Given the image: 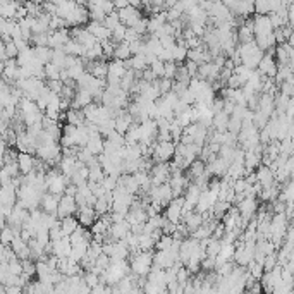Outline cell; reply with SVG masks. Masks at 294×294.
I'll use <instances>...</instances> for the list:
<instances>
[{
	"mask_svg": "<svg viewBox=\"0 0 294 294\" xmlns=\"http://www.w3.org/2000/svg\"><path fill=\"white\" fill-rule=\"evenodd\" d=\"M88 31L91 33L95 37L97 41H105L110 40V31L103 26V22H98V21H88V24L84 26Z\"/></svg>",
	"mask_w": 294,
	"mask_h": 294,
	"instance_id": "19",
	"label": "cell"
},
{
	"mask_svg": "<svg viewBox=\"0 0 294 294\" xmlns=\"http://www.w3.org/2000/svg\"><path fill=\"white\" fill-rule=\"evenodd\" d=\"M251 21H253V33H255V37H260V35H269V33L274 31L272 22H270L269 16H255Z\"/></svg>",
	"mask_w": 294,
	"mask_h": 294,
	"instance_id": "16",
	"label": "cell"
},
{
	"mask_svg": "<svg viewBox=\"0 0 294 294\" xmlns=\"http://www.w3.org/2000/svg\"><path fill=\"white\" fill-rule=\"evenodd\" d=\"M272 54H274V50H270L269 54H263V57H261L260 64H258V67H256V71L261 74V76L270 78V79H274L277 74V62Z\"/></svg>",
	"mask_w": 294,
	"mask_h": 294,
	"instance_id": "9",
	"label": "cell"
},
{
	"mask_svg": "<svg viewBox=\"0 0 294 294\" xmlns=\"http://www.w3.org/2000/svg\"><path fill=\"white\" fill-rule=\"evenodd\" d=\"M176 153V143L163 141V143H153L150 148V155L155 160V163H167Z\"/></svg>",
	"mask_w": 294,
	"mask_h": 294,
	"instance_id": "4",
	"label": "cell"
},
{
	"mask_svg": "<svg viewBox=\"0 0 294 294\" xmlns=\"http://www.w3.org/2000/svg\"><path fill=\"white\" fill-rule=\"evenodd\" d=\"M236 52L241 59V65L248 67V69H256L258 64H260L261 57H263V52L255 45V41H250V43H239L236 47Z\"/></svg>",
	"mask_w": 294,
	"mask_h": 294,
	"instance_id": "2",
	"label": "cell"
},
{
	"mask_svg": "<svg viewBox=\"0 0 294 294\" xmlns=\"http://www.w3.org/2000/svg\"><path fill=\"white\" fill-rule=\"evenodd\" d=\"M7 269H9V272H11L14 277H18V275H21V274H22V265H21V261H19V260L9 261Z\"/></svg>",
	"mask_w": 294,
	"mask_h": 294,
	"instance_id": "45",
	"label": "cell"
},
{
	"mask_svg": "<svg viewBox=\"0 0 294 294\" xmlns=\"http://www.w3.org/2000/svg\"><path fill=\"white\" fill-rule=\"evenodd\" d=\"M255 176H256V182L261 186V189L270 188V186L275 184V177H274V172L270 171L267 165H260V167L255 171Z\"/></svg>",
	"mask_w": 294,
	"mask_h": 294,
	"instance_id": "18",
	"label": "cell"
},
{
	"mask_svg": "<svg viewBox=\"0 0 294 294\" xmlns=\"http://www.w3.org/2000/svg\"><path fill=\"white\" fill-rule=\"evenodd\" d=\"M117 14H119L120 24H124L126 28H133V26L143 18L141 12H139L138 9L131 7V5H127V7L122 9V11H117Z\"/></svg>",
	"mask_w": 294,
	"mask_h": 294,
	"instance_id": "11",
	"label": "cell"
},
{
	"mask_svg": "<svg viewBox=\"0 0 294 294\" xmlns=\"http://www.w3.org/2000/svg\"><path fill=\"white\" fill-rule=\"evenodd\" d=\"M150 176V182L152 186H160L169 182V177H171V163H155L148 172Z\"/></svg>",
	"mask_w": 294,
	"mask_h": 294,
	"instance_id": "5",
	"label": "cell"
},
{
	"mask_svg": "<svg viewBox=\"0 0 294 294\" xmlns=\"http://www.w3.org/2000/svg\"><path fill=\"white\" fill-rule=\"evenodd\" d=\"M103 177H105V174H103L100 163L88 167V182H102Z\"/></svg>",
	"mask_w": 294,
	"mask_h": 294,
	"instance_id": "35",
	"label": "cell"
},
{
	"mask_svg": "<svg viewBox=\"0 0 294 294\" xmlns=\"http://www.w3.org/2000/svg\"><path fill=\"white\" fill-rule=\"evenodd\" d=\"M119 24H120V21H119V14H117V11H112L110 14L105 16V19H103V26H105L109 31H112V29L117 28Z\"/></svg>",
	"mask_w": 294,
	"mask_h": 294,
	"instance_id": "38",
	"label": "cell"
},
{
	"mask_svg": "<svg viewBox=\"0 0 294 294\" xmlns=\"http://www.w3.org/2000/svg\"><path fill=\"white\" fill-rule=\"evenodd\" d=\"M59 172H60L64 177L69 179L74 174V171L78 169V158L76 155H62V158L57 163Z\"/></svg>",
	"mask_w": 294,
	"mask_h": 294,
	"instance_id": "13",
	"label": "cell"
},
{
	"mask_svg": "<svg viewBox=\"0 0 294 294\" xmlns=\"http://www.w3.org/2000/svg\"><path fill=\"white\" fill-rule=\"evenodd\" d=\"M59 227H60L62 234H64L65 237H69L71 234H73L74 231L79 227V224H78L76 217H74V215H71V217L60 218V220H59Z\"/></svg>",
	"mask_w": 294,
	"mask_h": 294,
	"instance_id": "26",
	"label": "cell"
},
{
	"mask_svg": "<svg viewBox=\"0 0 294 294\" xmlns=\"http://www.w3.org/2000/svg\"><path fill=\"white\" fill-rule=\"evenodd\" d=\"M52 64L57 65L59 69H65V64H67V55L64 54V50L62 48H59V50H52Z\"/></svg>",
	"mask_w": 294,
	"mask_h": 294,
	"instance_id": "36",
	"label": "cell"
},
{
	"mask_svg": "<svg viewBox=\"0 0 294 294\" xmlns=\"http://www.w3.org/2000/svg\"><path fill=\"white\" fill-rule=\"evenodd\" d=\"M155 248V239L150 234H138V251H150Z\"/></svg>",
	"mask_w": 294,
	"mask_h": 294,
	"instance_id": "33",
	"label": "cell"
},
{
	"mask_svg": "<svg viewBox=\"0 0 294 294\" xmlns=\"http://www.w3.org/2000/svg\"><path fill=\"white\" fill-rule=\"evenodd\" d=\"M16 200H18V195H16V188L12 184H5L0 188V203L4 205V208L11 210L16 205Z\"/></svg>",
	"mask_w": 294,
	"mask_h": 294,
	"instance_id": "21",
	"label": "cell"
},
{
	"mask_svg": "<svg viewBox=\"0 0 294 294\" xmlns=\"http://www.w3.org/2000/svg\"><path fill=\"white\" fill-rule=\"evenodd\" d=\"M35 162H37V158L31 153H18V158H16L18 169L22 176H28L29 172L35 171Z\"/></svg>",
	"mask_w": 294,
	"mask_h": 294,
	"instance_id": "20",
	"label": "cell"
},
{
	"mask_svg": "<svg viewBox=\"0 0 294 294\" xmlns=\"http://www.w3.org/2000/svg\"><path fill=\"white\" fill-rule=\"evenodd\" d=\"M4 227H5V220H0V231H2Z\"/></svg>",
	"mask_w": 294,
	"mask_h": 294,
	"instance_id": "47",
	"label": "cell"
},
{
	"mask_svg": "<svg viewBox=\"0 0 294 294\" xmlns=\"http://www.w3.org/2000/svg\"><path fill=\"white\" fill-rule=\"evenodd\" d=\"M148 69L152 71V74H153V78H155V79L163 78V62H160L158 59H157L152 65H148Z\"/></svg>",
	"mask_w": 294,
	"mask_h": 294,
	"instance_id": "44",
	"label": "cell"
},
{
	"mask_svg": "<svg viewBox=\"0 0 294 294\" xmlns=\"http://www.w3.org/2000/svg\"><path fill=\"white\" fill-rule=\"evenodd\" d=\"M16 236H18V234H16L9 225H5V227L0 231V244H4L5 248H9Z\"/></svg>",
	"mask_w": 294,
	"mask_h": 294,
	"instance_id": "37",
	"label": "cell"
},
{
	"mask_svg": "<svg viewBox=\"0 0 294 294\" xmlns=\"http://www.w3.org/2000/svg\"><path fill=\"white\" fill-rule=\"evenodd\" d=\"M131 57H133V55H131V52H129V45L124 43V41L116 45V48H114V59H116V60L126 62V60H129Z\"/></svg>",
	"mask_w": 294,
	"mask_h": 294,
	"instance_id": "32",
	"label": "cell"
},
{
	"mask_svg": "<svg viewBox=\"0 0 294 294\" xmlns=\"http://www.w3.org/2000/svg\"><path fill=\"white\" fill-rule=\"evenodd\" d=\"M203 174H205V162L203 160H195V162L188 167V174H186V177H188L189 182H195L196 179H200Z\"/></svg>",
	"mask_w": 294,
	"mask_h": 294,
	"instance_id": "25",
	"label": "cell"
},
{
	"mask_svg": "<svg viewBox=\"0 0 294 294\" xmlns=\"http://www.w3.org/2000/svg\"><path fill=\"white\" fill-rule=\"evenodd\" d=\"M131 233V225L127 224L126 220H119V222H112L109 229V237L112 241H122L127 234Z\"/></svg>",
	"mask_w": 294,
	"mask_h": 294,
	"instance_id": "14",
	"label": "cell"
},
{
	"mask_svg": "<svg viewBox=\"0 0 294 294\" xmlns=\"http://www.w3.org/2000/svg\"><path fill=\"white\" fill-rule=\"evenodd\" d=\"M21 265H22V274H24L26 277L31 279L33 275H37V265L33 263V260H22Z\"/></svg>",
	"mask_w": 294,
	"mask_h": 294,
	"instance_id": "41",
	"label": "cell"
},
{
	"mask_svg": "<svg viewBox=\"0 0 294 294\" xmlns=\"http://www.w3.org/2000/svg\"><path fill=\"white\" fill-rule=\"evenodd\" d=\"M129 272L135 277H146L153 267V253L152 251H138L129 255Z\"/></svg>",
	"mask_w": 294,
	"mask_h": 294,
	"instance_id": "1",
	"label": "cell"
},
{
	"mask_svg": "<svg viewBox=\"0 0 294 294\" xmlns=\"http://www.w3.org/2000/svg\"><path fill=\"white\" fill-rule=\"evenodd\" d=\"M83 282L86 284L90 289H93V287H97L98 284H100V275H97V274L93 272H83Z\"/></svg>",
	"mask_w": 294,
	"mask_h": 294,
	"instance_id": "40",
	"label": "cell"
},
{
	"mask_svg": "<svg viewBox=\"0 0 294 294\" xmlns=\"http://www.w3.org/2000/svg\"><path fill=\"white\" fill-rule=\"evenodd\" d=\"M93 102V97H91L88 91L84 90H76L74 91V97L73 100H71V109L74 110H83L86 105H90V103Z\"/></svg>",
	"mask_w": 294,
	"mask_h": 294,
	"instance_id": "24",
	"label": "cell"
},
{
	"mask_svg": "<svg viewBox=\"0 0 294 294\" xmlns=\"http://www.w3.org/2000/svg\"><path fill=\"white\" fill-rule=\"evenodd\" d=\"M5 294H24V291L18 286H9L7 291H5Z\"/></svg>",
	"mask_w": 294,
	"mask_h": 294,
	"instance_id": "46",
	"label": "cell"
},
{
	"mask_svg": "<svg viewBox=\"0 0 294 294\" xmlns=\"http://www.w3.org/2000/svg\"><path fill=\"white\" fill-rule=\"evenodd\" d=\"M90 133V131H88ZM84 150L90 152L93 157H100L103 153V138L100 136V133H90V139L84 145Z\"/></svg>",
	"mask_w": 294,
	"mask_h": 294,
	"instance_id": "22",
	"label": "cell"
},
{
	"mask_svg": "<svg viewBox=\"0 0 294 294\" xmlns=\"http://www.w3.org/2000/svg\"><path fill=\"white\" fill-rule=\"evenodd\" d=\"M69 184V179L64 177L57 169H50V171L45 172V189H47L50 195L55 196H64V191Z\"/></svg>",
	"mask_w": 294,
	"mask_h": 294,
	"instance_id": "3",
	"label": "cell"
},
{
	"mask_svg": "<svg viewBox=\"0 0 294 294\" xmlns=\"http://www.w3.org/2000/svg\"><path fill=\"white\" fill-rule=\"evenodd\" d=\"M227 122H229V116H225L224 112H218L212 117V127L217 133H225L227 131Z\"/></svg>",
	"mask_w": 294,
	"mask_h": 294,
	"instance_id": "30",
	"label": "cell"
},
{
	"mask_svg": "<svg viewBox=\"0 0 294 294\" xmlns=\"http://www.w3.org/2000/svg\"><path fill=\"white\" fill-rule=\"evenodd\" d=\"M179 261V253L176 251H157L153 255V267L157 269H162V270H167L171 269L172 265H176Z\"/></svg>",
	"mask_w": 294,
	"mask_h": 294,
	"instance_id": "6",
	"label": "cell"
},
{
	"mask_svg": "<svg viewBox=\"0 0 294 294\" xmlns=\"http://www.w3.org/2000/svg\"><path fill=\"white\" fill-rule=\"evenodd\" d=\"M236 210H237V214H239V217L243 218V220L250 222L251 218L256 215V212H258V201H256V198H251V196H248V198H243L241 201H237Z\"/></svg>",
	"mask_w": 294,
	"mask_h": 294,
	"instance_id": "8",
	"label": "cell"
},
{
	"mask_svg": "<svg viewBox=\"0 0 294 294\" xmlns=\"http://www.w3.org/2000/svg\"><path fill=\"white\" fill-rule=\"evenodd\" d=\"M21 4H16V2H0V18L5 19V21H11L14 19L16 11L19 9Z\"/></svg>",
	"mask_w": 294,
	"mask_h": 294,
	"instance_id": "29",
	"label": "cell"
},
{
	"mask_svg": "<svg viewBox=\"0 0 294 294\" xmlns=\"http://www.w3.org/2000/svg\"><path fill=\"white\" fill-rule=\"evenodd\" d=\"M59 200H60L59 196L50 195V193H43L41 201H40L41 212H43V214H48V215H55L57 214V208H59Z\"/></svg>",
	"mask_w": 294,
	"mask_h": 294,
	"instance_id": "23",
	"label": "cell"
},
{
	"mask_svg": "<svg viewBox=\"0 0 294 294\" xmlns=\"http://www.w3.org/2000/svg\"><path fill=\"white\" fill-rule=\"evenodd\" d=\"M182 207H184V198H182V196H179V198H172L171 203H169L167 208H165V218L174 225L181 224Z\"/></svg>",
	"mask_w": 294,
	"mask_h": 294,
	"instance_id": "7",
	"label": "cell"
},
{
	"mask_svg": "<svg viewBox=\"0 0 294 294\" xmlns=\"http://www.w3.org/2000/svg\"><path fill=\"white\" fill-rule=\"evenodd\" d=\"M100 184H102V188L105 189L107 193H112L114 189L117 188V177H114V176H105Z\"/></svg>",
	"mask_w": 294,
	"mask_h": 294,
	"instance_id": "43",
	"label": "cell"
},
{
	"mask_svg": "<svg viewBox=\"0 0 294 294\" xmlns=\"http://www.w3.org/2000/svg\"><path fill=\"white\" fill-rule=\"evenodd\" d=\"M43 74L48 81H60V69H59L57 65L52 64V62L43 65Z\"/></svg>",
	"mask_w": 294,
	"mask_h": 294,
	"instance_id": "34",
	"label": "cell"
},
{
	"mask_svg": "<svg viewBox=\"0 0 294 294\" xmlns=\"http://www.w3.org/2000/svg\"><path fill=\"white\" fill-rule=\"evenodd\" d=\"M33 54L40 64H48L52 60V48L48 47H33Z\"/></svg>",
	"mask_w": 294,
	"mask_h": 294,
	"instance_id": "31",
	"label": "cell"
},
{
	"mask_svg": "<svg viewBox=\"0 0 294 294\" xmlns=\"http://www.w3.org/2000/svg\"><path fill=\"white\" fill-rule=\"evenodd\" d=\"M182 218H184V227L188 229V233H193V231H196L203 224V217L200 214H196V212H189Z\"/></svg>",
	"mask_w": 294,
	"mask_h": 294,
	"instance_id": "27",
	"label": "cell"
},
{
	"mask_svg": "<svg viewBox=\"0 0 294 294\" xmlns=\"http://www.w3.org/2000/svg\"><path fill=\"white\" fill-rule=\"evenodd\" d=\"M172 243H174L172 236L162 234V236H160V239L155 243V248H157V251H169V250H171V246H172Z\"/></svg>",
	"mask_w": 294,
	"mask_h": 294,
	"instance_id": "39",
	"label": "cell"
},
{
	"mask_svg": "<svg viewBox=\"0 0 294 294\" xmlns=\"http://www.w3.org/2000/svg\"><path fill=\"white\" fill-rule=\"evenodd\" d=\"M78 212V205L76 201H74V198H71V196H60V200H59V208H57V218L60 220V218L64 217H71V215H74Z\"/></svg>",
	"mask_w": 294,
	"mask_h": 294,
	"instance_id": "10",
	"label": "cell"
},
{
	"mask_svg": "<svg viewBox=\"0 0 294 294\" xmlns=\"http://www.w3.org/2000/svg\"><path fill=\"white\" fill-rule=\"evenodd\" d=\"M71 35L69 29H57V31L48 33V48L52 50H59V48L64 47L67 41H69Z\"/></svg>",
	"mask_w": 294,
	"mask_h": 294,
	"instance_id": "12",
	"label": "cell"
},
{
	"mask_svg": "<svg viewBox=\"0 0 294 294\" xmlns=\"http://www.w3.org/2000/svg\"><path fill=\"white\" fill-rule=\"evenodd\" d=\"M48 248H50V255H54L55 258H67L73 246H71L69 237H62V239L50 243V246Z\"/></svg>",
	"mask_w": 294,
	"mask_h": 294,
	"instance_id": "15",
	"label": "cell"
},
{
	"mask_svg": "<svg viewBox=\"0 0 294 294\" xmlns=\"http://www.w3.org/2000/svg\"><path fill=\"white\" fill-rule=\"evenodd\" d=\"M65 116V124H69V126H74V127H79V126H84V117H83V112L81 110H74V109H69L67 112L64 114Z\"/></svg>",
	"mask_w": 294,
	"mask_h": 294,
	"instance_id": "28",
	"label": "cell"
},
{
	"mask_svg": "<svg viewBox=\"0 0 294 294\" xmlns=\"http://www.w3.org/2000/svg\"><path fill=\"white\" fill-rule=\"evenodd\" d=\"M98 215L95 214L93 207H83V208H78L76 212V220L78 224L81 225V227H91V225L95 224V220H97Z\"/></svg>",
	"mask_w": 294,
	"mask_h": 294,
	"instance_id": "17",
	"label": "cell"
},
{
	"mask_svg": "<svg viewBox=\"0 0 294 294\" xmlns=\"http://www.w3.org/2000/svg\"><path fill=\"white\" fill-rule=\"evenodd\" d=\"M176 71H177V64L176 62H165L163 64V78L165 79H174Z\"/></svg>",
	"mask_w": 294,
	"mask_h": 294,
	"instance_id": "42",
	"label": "cell"
}]
</instances>
